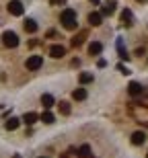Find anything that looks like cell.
Instances as JSON below:
<instances>
[{"mask_svg":"<svg viewBox=\"0 0 148 158\" xmlns=\"http://www.w3.org/2000/svg\"><path fill=\"white\" fill-rule=\"evenodd\" d=\"M72 99L74 101H84L87 99V90H84V88H74V90H72Z\"/></svg>","mask_w":148,"mask_h":158,"instance_id":"cell-13","label":"cell"},{"mask_svg":"<svg viewBox=\"0 0 148 158\" xmlns=\"http://www.w3.org/2000/svg\"><path fill=\"white\" fill-rule=\"evenodd\" d=\"M142 84H140V82H130V84H128V93L132 94V97H138V94H142Z\"/></svg>","mask_w":148,"mask_h":158,"instance_id":"cell-6","label":"cell"},{"mask_svg":"<svg viewBox=\"0 0 148 158\" xmlns=\"http://www.w3.org/2000/svg\"><path fill=\"white\" fill-rule=\"evenodd\" d=\"M101 21H103V15H101V12H91L89 15V23L93 25V27H99Z\"/></svg>","mask_w":148,"mask_h":158,"instance_id":"cell-11","label":"cell"},{"mask_svg":"<svg viewBox=\"0 0 148 158\" xmlns=\"http://www.w3.org/2000/svg\"><path fill=\"white\" fill-rule=\"evenodd\" d=\"M23 27H25L27 33H35V31H37V23L33 21V19H27V21L23 23Z\"/></svg>","mask_w":148,"mask_h":158,"instance_id":"cell-14","label":"cell"},{"mask_svg":"<svg viewBox=\"0 0 148 158\" xmlns=\"http://www.w3.org/2000/svg\"><path fill=\"white\" fill-rule=\"evenodd\" d=\"M49 56H52V58H56V60H58V58H64V56H66V49L62 45H52V47H49Z\"/></svg>","mask_w":148,"mask_h":158,"instance_id":"cell-7","label":"cell"},{"mask_svg":"<svg viewBox=\"0 0 148 158\" xmlns=\"http://www.w3.org/2000/svg\"><path fill=\"white\" fill-rule=\"evenodd\" d=\"M78 156H82V158H89L91 156V146H89V144H82V146H80Z\"/></svg>","mask_w":148,"mask_h":158,"instance_id":"cell-18","label":"cell"},{"mask_svg":"<svg viewBox=\"0 0 148 158\" xmlns=\"http://www.w3.org/2000/svg\"><path fill=\"white\" fill-rule=\"evenodd\" d=\"M41 66H43L41 56H31V58L27 60V70H39Z\"/></svg>","mask_w":148,"mask_h":158,"instance_id":"cell-4","label":"cell"},{"mask_svg":"<svg viewBox=\"0 0 148 158\" xmlns=\"http://www.w3.org/2000/svg\"><path fill=\"white\" fill-rule=\"evenodd\" d=\"M91 2H93V4H99V0H91Z\"/></svg>","mask_w":148,"mask_h":158,"instance_id":"cell-27","label":"cell"},{"mask_svg":"<svg viewBox=\"0 0 148 158\" xmlns=\"http://www.w3.org/2000/svg\"><path fill=\"white\" fill-rule=\"evenodd\" d=\"M6 8H8V12H11L12 17H21V15H23V10H25V8H23V2H21V0H11Z\"/></svg>","mask_w":148,"mask_h":158,"instance_id":"cell-3","label":"cell"},{"mask_svg":"<svg viewBox=\"0 0 148 158\" xmlns=\"http://www.w3.org/2000/svg\"><path fill=\"white\" fill-rule=\"evenodd\" d=\"M97 66H99V68H105L107 62H105V60H99V62H97Z\"/></svg>","mask_w":148,"mask_h":158,"instance_id":"cell-25","label":"cell"},{"mask_svg":"<svg viewBox=\"0 0 148 158\" xmlns=\"http://www.w3.org/2000/svg\"><path fill=\"white\" fill-rule=\"evenodd\" d=\"M78 80H80V84H89V82L95 80V76H93V72H82V74L78 76Z\"/></svg>","mask_w":148,"mask_h":158,"instance_id":"cell-16","label":"cell"},{"mask_svg":"<svg viewBox=\"0 0 148 158\" xmlns=\"http://www.w3.org/2000/svg\"><path fill=\"white\" fill-rule=\"evenodd\" d=\"M19 123H21V119H17V117H11L8 121L4 123V127L8 129V131H15V129L19 127Z\"/></svg>","mask_w":148,"mask_h":158,"instance_id":"cell-15","label":"cell"},{"mask_svg":"<svg viewBox=\"0 0 148 158\" xmlns=\"http://www.w3.org/2000/svg\"><path fill=\"white\" fill-rule=\"evenodd\" d=\"M60 113H62V115H68V113H70V103H68V101H62V103H60Z\"/></svg>","mask_w":148,"mask_h":158,"instance_id":"cell-22","label":"cell"},{"mask_svg":"<svg viewBox=\"0 0 148 158\" xmlns=\"http://www.w3.org/2000/svg\"><path fill=\"white\" fill-rule=\"evenodd\" d=\"M41 121H43V123H48V125H49V123H53V121H56V117H53V113L45 111V113L41 115Z\"/></svg>","mask_w":148,"mask_h":158,"instance_id":"cell-21","label":"cell"},{"mask_svg":"<svg viewBox=\"0 0 148 158\" xmlns=\"http://www.w3.org/2000/svg\"><path fill=\"white\" fill-rule=\"evenodd\" d=\"M39 158H45V156H39Z\"/></svg>","mask_w":148,"mask_h":158,"instance_id":"cell-29","label":"cell"},{"mask_svg":"<svg viewBox=\"0 0 148 158\" xmlns=\"http://www.w3.org/2000/svg\"><path fill=\"white\" fill-rule=\"evenodd\" d=\"M101 52H103V45H101L99 41H91L89 43V53L91 56H99Z\"/></svg>","mask_w":148,"mask_h":158,"instance_id":"cell-10","label":"cell"},{"mask_svg":"<svg viewBox=\"0 0 148 158\" xmlns=\"http://www.w3.org/2000/svg\"><path fill=\"white\" fill-rule=\"evenodd\" d=\"M41 105L45 107V109L53 107V97H52V94H48V93H45V94H41Z\"/></svg>","mask_w":148,"mask_h":158,"instance_id":"cell-17","label":"cell"},{"mask_svg":"<svg viewBox=\"0 0 148 158\" xmlns=\"http://www.w3.org/2000/svg\"><path fill=\"white\" fill-rule=\"evenodd\" d=\"M117 49H119V58H121V60H125V62H128V60H130V56H128V52H125V49H124V43H121V39L117 41Z\"/></svg>","mask_w":148,"mask_h":158,"instance_id":"cell-19","label":"cell"},{"mask_svg":"<svg viewBox=\"0 0 148 158\" xmlns=\"http://www.w3.org/2000/svg\"><path fill=\"white\" fill-rule=\"evenodd\" d=\"M49 2H52V4H53V6H58V4H64L66 0H49Z\"/></svg>","mask_w":148,"mask_h":158,"instance_id":"cell-24","label":"cell"},{"mask_svg":"<svg viewBox=\"0 0 148 158\" xmlns=\"http://www.w3.org/2000/svg\"><path fill=\"white\" fill-rule=\"evenodd\" d=\"M146 158H148V154H146Z\"/></svg>","mask_w":148,"mask_h":158,"instance_id":"cell-30","label":"cell"},{"mask_svg":"<svg viewBox=\"0 0 148 158\" xmlns=\"http://www.w3.org/2000/svg\"><path fill=\"white\" fill-rule=\"evenodd\" d=\"M12 158H23V156H21V154H15V156H12Z\"/></svg>","mask_w":148,"mask_h":158,"instance_id":"cell-26","label":"cell"},{"mask_svg":"<svg viewBox=\"0 0 148 158\" xmlns=\"http://www.w3.org/2000/svg\"><path fill=\"white\" fill-rule=\"evenodd\" d=\"M144 142H146V134H144V131H134V134H132V144H134V146H140Z\"/></svg>","mask_w":148,"mask_h":158,"instance_id":"cell-9","label":"cell"},{"mask_svg":"<svg viewBox=\"0 0 148 158\" xmlns=\"http://www.w3.org/2000/svg\"><path fill=\"white\" fill-rule=\"evenodd\" d=\"M60 23L64 25V29H68V31L76 29V10H72V8H66V10L60 15Z\"/></svg>","mask_w":148,"mask_h":158,"instance_id":"cell-1","label":"cell"},{"mask_svg":"<svg viewBox=\"0 0 148 158\" xmlns=\"http://www.w3.org/2000/svg\"><path fill=\"white\" fill-rule=\"evenodd\" d=\"M2 43H4L6 47H17L19 45V37L15 31H4L2 33Z\"/></svg>","mask_w":148,"mask_h":158,"instance_id":"cell-2","label":"cell"},{"mask_svg":"<svg viewBox=\"0 0 148 158\" xmlns=\"http://www.w3.org/2000/svg\"><path fill=\"white\" fill-rule=\"evenodd\" d=\"M132 21H134V15H132L130 8H125L124 12H121V25H125V27H132Z\"/></svg>","mask_w":148,"mask_h":158,"instance_id":"cell-8","label":"cell"},{"mask_svg":"<svg viewBox=\"0 0 148 158\" xmlns=\"http://www.w3.org/2000/svg\"><path fill=\"white\" fill-rule=\"evenodd\" d=\"M138 2H144V0H138Z\"/></svg>","mask_w":148,"mask_h":158,"instance_id":"cell-28","label":"cell"},{"mask_svg":"<svg viewBox=\"0 0 148 158\" xmlns=\"http://www.w3.org/2000/svg\"><path fill=\"white\" fill-rule=\"evenodd\" d=\"M37 119H39V115H37V113H25L23 115V123H27V125H33V123L37 121Z\"/></svg>","mask_w":148,"mask_h":158,"instance_id":"cell-12","label":"cell"},{"mask_svg":"<svg viewBox=\"0 0 148 158\" xmlns=\"http://www.w3.org/2000/svg\"><path fill=\"white\" fill-rule=\"evenodd\" d=\"M84 37H87V31H82L80 35H76L74 39H72V45L74 47H78V45H82V41H84Z\"/></svg>","mask_w":148,"mask_h":158,"instance_id":"cell-20","label":"cell"},{"mask_svg":"<svg viewBox=\"0 0 148 158\" xmlns=\"http://www.w3.org/2000/svg\"><path fill=\"white\" fill-rule=\"evenodd\" d=\"M115 6H117V2H113V0L105 2V4H103V8H101V15H105V17H111L113 12H115Z\"/></svg>","mask_w":148,"mask_h":158,"instance_id":"cell-5","label":"cell"},{"mask_svg":"<svg viewBox=\"0 0 148 158\" xmlns=\"http://www.w3.org/2000/svg\"><path fill=\"white\" fill-rule=\"evenodd\" d=\"M117 70L121 72V74H130V70H128V68H125L124 64H119V66H117Z\"/></svg>","mask_w":148,"mask_h":158,"instance_id":"cell-23","label":"cell"}]
</instances>
